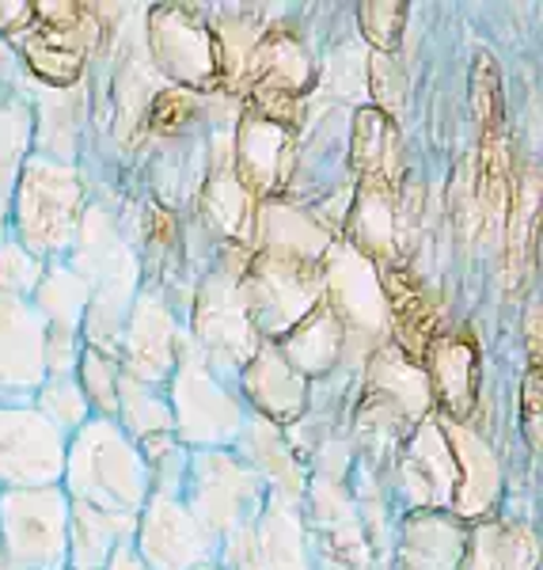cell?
I'll use <instances>...</instances> for the list:
<instances>
[{
    "mask_svg": "<svg viewBox=\"0 0 543 570\" xmlns=\"http://www.w3.org/2000/svg\"><path fill=\"white\" fill-rule=\"evenodd\" d=\"M255 236H259L263 255H278L289 263H308L319 266V259L330 252V240L316 217H308L305 209L293 206H266L255 217Z\"/></svg>",
    "mask_w": 543,
    "mask_h": 570,
    "instance_id": "cell-24",
    "label": "cell"
},
{
    "mask_svg": "<svg viewBox=\"0 0 543 570\" xmlns=\"http://www.w3.org/2000/svg\"><path fill=\"white\" fill-rule=\"evenodd\" d=\"M354 164L362 168L365 187H384L392 190L399 183V134L388 118L376 107L357 110V126H354Z\"/></svg>",
    "mask_w": 543,
    "mask_h": 570,
    "instance_id": "cell-30",
    "label": "cell"
},
{
    "mask_svg": "<svg viewBox=\"0 0 543 570\" xmlns=\"http://www.w3.org/2000/svg\"><path fill=\"white\" fill-rule=\"evenodd\" d=\"M115 415L122 419V434L134 438V441H145V438H156V434H175L168 400H164L152 384H141L126 373H118Z\"/></svg>",
    "mask_w": 543,
    "mask_h": 570,
    "instance_id": "cell-36",
    "label": "cell"
},
{
    "mask_svg": "<svg viewBox=\"0 0 543 570\" xmlns=\"http://www.w3.org/2000/svg\"><path fill=\"white\" fill-rule=\"evenodd\" d=\"M247 312H251L259 335H285L324 301V274L319 266L289 263L278 255H263L251 263L247 278H239Z\"/></svg>",
    "mask_w": 543,
    "mask_h": 570,
    "instance_id": "cell-7",
    "label": "cell"
},
{
    "mask_svg": "<svg viewBox=\"0 0 543 570\" xmlns=\"http://www.w3.org/2000/svg\"><path fill=\"white\" fill-rule=\"evenodd\" d=\"M220 544L228 570H312L297 499H285L278 491H266L259 518Z\"/></svg>",
    "mask_w": 543,
    "mask_h": 570,
    "instance_id": "cell-10",
    "label": "cell"
},
{
    "mask_svg": "<svg viewBox=\"0 0 543 570\" xmlns=\"http://www.w3.org/2000/svg\"><path fill=\"white\" fill-rule=\"evenodd\" d=\"M357 20H362L365 39H369L376 50H395L403 23H407V8L392 4V0H369V4H362Z\"/></svg>",
    "mask_w": 543,
    "mask_h": 570,
    "instance_id": "cell-43",
    "label": "cell"
},
{
    "mask_svg": "<svg viewBox=\"0 0 543 570\" xmlns=\"http://www.w3.org/2000/svg\"><path fill=\"white\" fill-rule=\"evenodd\" d=\"M247 69H251V80L259 85L263 99H293L312 85L308 53L285 31H270L255 42V50L247 53Z\"/></svg>",
    "mask_w": 543,
    "mask_h": 570,
    "instance_id": "cell-25",
    "label": "cell"
},
{
    "mask_svg": "<svg viewBox=\"0 0 543 570\" xmlns=\"http://www.w3.org/2000/svg\"><path fill=\"white\" fill-rule=\"evenodd\" d=\"M426 384L430 395H437L441 415L445 419H464L475 403L478 392V351L472 335L464 331H448V335H434L426 346Z\"/></svg>",
    "mask_w": 543,
    "mask_h": 570,
    "instance_id": "cell-19",
    "label": "cell"
},
{
    "mask_svg": "<svg viewBox=\"0 0 543 570\" xmlns=\"http://www.w3.org/2000/svg\"><path fill=\"white\" fill-rule=\"evenodd\" d=\"M182 483H187L182 505H187L190 518L198 521L201 532L214 544L228 540L236 529L251 525L266 502V487L259 475L239 461V456L220 453V449L187 456Z\"/></svg>",
    "mask_w": 543,
    "mask_h": 570,
    "instance_id": "cell-4",
    "label": "cell"
},
{
    "mask_svg": "<svg viewBox=\"0 0 543 570\" xmlns=\"http://www.w3.org/2000/svg\"><path fill=\"white\" fill-rule=\"evenodd\" d=\"M312 518H316L319 556L338 570H365L369 567V548L362 537V521H357L354 505L346 502L343 487L335 480H324L312 491Z\"/></svg>",
    "mask_w": 543,
    "mask_h": 570,
    "instance_id": "cell-23",
    "label": "cell"
},
{
    "mask_svg": "<svg viewBox=\"0 0 543 570\" xmlns=\"http://www.w3.org/2000/svg\"><path fill=\"white\" fill-rule=\"evenodd\" d=\"M66 499L91 510L137 518L149 499L141 449L115 419H88L66 445Z\"/></svg>",
    "mask_w": 543,
    "mask_h": 570,
    "instance_id": "cell-1",
    "label": "cell"
},
{
    "mask_svg": "<svg viewBox=\"0 0 543 570\" xmlns=\"http://www.w3.org/2000/svg\"><path fill=\"white\" fill-rule=\"evenodd\" d=\"M149 58L164 77L187 88H206L220 72L217 35L190 8L168 4L149 12Z\"/></svg>",
    "mask_w": 543,
    "mask_h": 570,
    "instance_id": "cell-14",
    "label": "cell"
},
{
    "mask_svg": "<svg viewBox=\"0 0 543 570\" xmlns=\"http://www.w3.org/2000/svg\"><path fill=\"white\" fill-rule=\"evenodd\" d=\"M239 438H244V445H247V461L244 464L251 468L263 483L270 480L274 483L270 491L285 494V499H297L300 483H305V480H300V468L289 456V449H285L278 426H274V422H266V419L251 422V426L244 422Z\"/></svg>",
    "mask_w": 543,
    "mask_h": 570,
    "instance_id": "cell-32",
    "label": "cell"
},
{
    "mask_svg": "<svg viewBox=\"0 0 543 570\" xmlns=\"http://www.w3.org/2000/svg\"><path fill=\"white\" fill-rule=\"evenodd\" d=\"M134 551L149 570H198L214 559V540L201 532L175 494H149L137 513Z\"/></svg>",
    "mask_w": 543,
    "mask_h": 570,
    "instance_id": "cell-13",
    "label": "cell"
},
{
    "mask_svg": "<svg viewBox=\"0 0 543 570\" xmlns=\"http://www.w3.org/2000/svg\"><path fill=\"white\" fill-rule=\"evenodd\" d=\"M209 214L217 225H225V233L247 236V228H255V198L239 187L236 171L225 168L209 179Z\"/></svg>",
    "mask_w": 543,
    "mask_h": 570,
    "instance_id": "cell-40",
    "label": "cell"
},
{
    "mask_svg": "<svg viewBox=\"0 0 543 570\" xmlns=\"http://www.w3.org/2000/svg\"><path fill=\"white\" fill-rule=\"evenodd\" d=\"M0 563L69 570V499L61 487L0 491Z\"/></svg>",
    "mask_w": 543,
    "mask_h": 570,
    "instance_id": "cell-5",
    "label": "cell"
},
{
    "mask_svg": "<svg viewBox=\"0 0 543 570\" xmlns=\"http://www.w3.org/2000/svg\"><path fill=\"white\" fill-rule=\"evenodd\" d=\"M293 164V137L282 122L266 115H251L239 122L236 134V179L251 198H270L285 187Z\"/></svg>",
    "mask_w": 543,
    "mask_h": 570,
    "instance_id": "cell-17",
    "label": "cell"
},
{
    "mask_svg": "<svg viewBox=\"0 0 543 570\" xmlns=\"http://www.w3.org/2000/svg\"><path fill=\"white\" fill-rule=\"evenodd\" d=\"M430 384L418 365L407 362L399 346H388L373 357V384H369V407H376V419L384 426H403V422L426 419Z\"/></svg>",
    "mask_w": 543,
    "mask_h": 570,
    "instance_id": "cell-22",
    "label": "cell"
},
{
    "mask_svg": "<svg viewBox=\"0 0 543 570\" xmlns=\"http://www.w3.org/2000/svg\"><path fill=\"white\" fill-rule=\"evenodd\" d=\"M524 434L532 438V449L540 453V373L536 370L524 381Z\"/></svg>",
    "mask_w": 543,
    "mask_h": 570,
    "instance_id": "cell-45",
    "label": "cell"
},
{
    "mask_svg": "<svg viewBox=\"0 0 543 570\" xmlns=\"http://www.w3.org/2000/svg\"><path fill=\"white\" fill-rule=\"evenodd\" d=\"M195 331H198V354L206 357L209 370H244L251 354L263 346V335L247 312L244 289L236 274H217L201 289L195 305Z\"/></svg>",
    "mask_w": 543,
    "mask_h": 570,
    "instance_id": "cell-9",
    "label": "cell"
},
{
    "mask_svg": "<svg viewBox=\"0 0 543 570\" xmlns=\"http://www.w3.org/2000/svg\"><path fill=\"white\" fill-rule=\"evenodd\" d=\"M69 438L34 407H0V483L8 491L58 487Z\"/></svg>",
    "mask_w": 543,
    "mask_h": 570,
    "instance_id": "cell-8",
    "label": "cell"
},
{
    "mask_svg": "<svg viewBox=\"0 0 543 570\" xmlns=\"http://www.w3.org/2000/svg\"><path fill=\"white\" fill-rule=\"evenodd\" d=\"M34 411L50 422L58 434H77L88 422V400L80 392L77 376H46L39 395H34Z\"/></svg>",
    "mask_w": 543,
    "mask_h": 570,
    "instance_id": "cell-39",
    "label": "cell"
},
{
    "mask_svg": "<svg viewBox=\"0 0 543 570\" xmlns=\"http://www.w3.org/2000/svg\"><path fill=\"white\" fill-rule=\"evenodd\" d=\"M381 289H384V312L395 316L403 346L414 354H426L430 338H434V308L426 305V293L403 271H384Z\"/></svg>",
    "mask_w": 543,
    "mask_h": 570,
    "instance_id": "cell-34",
    "label": "cell"
},
{
    "mask_svg": "<svg viewBox=\"0 0 543 570\" xmlns=\"http://www.w3.org/2000/svg\"><path fill=\"white\" fill-rule=\"evenodd\" d=\"M460 570H536V537L510 521H478L467 529Z\"/></svg>",
    "mask_w": 543,
    "mask_h": 570,
    "instance_id": "cell-28",
    "label": "cell"
},
{
    "mask_svg": "<svg viewBox=\"0 0 543 570\" xmlns=\"http://www.w3.org/2000/svg\"><path fill=\"white\" fill-rule=\"evenodd\" d=\"M475 115L486 130H494V118H502V80L486 53L475 66Z\"/></svg>",
    "mask_w": 543,
    "mask_h": 570,
    "instance_id": "cell-44",
    "label": "cell"
},
{
    "mask_svg": "<svg viewBox=\"0 0 543 570\" xmlns=\"http://www.w3.org/2000/svg\"><path fill=\"white\" fill-rule=\"evenodd\" d=\"M16 46L39 77L53 88H69L80 77L91 42V23L80 8L69 4H42L27 8V20L16 27Z\"/></svg>",
    "mask_w": 543,
    "mask_h": 570,
    "instance_id": "cell-11",
    "label": "cell"
},
{
    "mask_svg": "<svg viewBox=\"0 0 543 570\" xmlns=\"http://www.w3.org/2000/svg\"><path fill=\"white\" fill-rule=\"evenodd\" d=\"M31 305L42 316L50 335H80L88 312V285L72 274V266H53L42 274L39 289L31 293Z\"/></svg>",
    "mask_w": 543,
    "mask_h": 570,
    "instance_id": "cell-31",
    "label": "cell"
},
{
    "mask_svg": "<svg viewBox=\"0 0 543 570\" xmlns=\"http://www.w3.org/2000/svg\"><path fill=\"white\" fill-rule=\"evenodd\" d=\"M324 305L335 312L343 338H362L365 346L376 343V331L384 327V289L376 263L365 259L354 247H330V263L324 274Z\"/></svg>",
    "mask_w": 543,
    "mask_h": 570,
    "instance_id": "cell-16",
    "label": "cell"
},
{
    "mask_svg": "<svg viewBox=\"0 0 543 570\" xmlns=\"http://www.w3.org/2000/svg\"><path fill=\"white\" fill-rule=\"evenodd\" d=\"M171 426L187 445H228L244 430L239 403L225 392L195 343L175 354L171 370Z\"/></svg>",
    "mask_w": 543,
    "mask_h": 570,
    "instance_id": "cell-6",
    "label": "cell"
},
{
    "mask_svg": "<svg viewBox=\"0 0 543 570\" xmlns=\"http://www.w3.org/2000/svg\"><path fill=\"white\" fill-rule=\"evenodd\" d=\"M198 570H214V567H198Z\"/></svg>",
    "mask_w": 543,
    "mask_h": 570,
    "instance_id": "cell-48",
    "label": "cell"
},
{
    "mask_svg": "<svg viewBox=\"0 0 543 570\" xmlns=\"http://www.w3.org/2000/svg\"><path fill=\"white\" fill-rule=\"evenodd\" d=\"M244 392H247V400L263 411L266 422L282 426V422H293L305 411L308 384H305V376L285 362L278 346L263 343L259 351L251 354V362L244 365Z\"/></svg>",
    "mask_w": 543,
    "mask_h": 570,
    "instance_id": "cell-21",
    "label": "cell"
},
{
    "mask_svg": "<svg viewBox=\"0 0 543 570\" xmlns=\"http://www.w3.org/2000/svg\"><path fill=\"white\" fill-rule=\"evenodd\" d=\"M77 384L88 400V411L96 407V419H115L118 407V365L115 357L85 351L77 362Z\"/></svg>",
    "mask_w": 543,
    "mask_h": 570,
    "instance_id": "cell-41",
    "label": "cell"
},
{
    "mask_svg": "<svg viewBox=\"0 0 543 570\" xmlns=\"http://www.w3.org/2000/svg\"><path fill=\"white\" fill-rule=\"evenodd\" d=\"M403 491L418 510H448L456 502L460 483V456H456V419L426 415L418 419L414 434L403 449Z\"/></svg>",
    "mask_w": 543,
    "mask_h": 570,
    "instance_id": "cell-12",
    "label": "cell"
},
{
    "mask_svg": "<svg viewBox=\"0 0 543 570\" xmlns=\"http://www.w3.org/2000/svg\"><path fill=\"white\" fill-rule=\"evenodd\" d=\"M536 206H540V176L529 168L513 195V220H510V255H505V282L510 289L529 274V247L536 240Z\"/></svg>",
    "mask_w": 543,
    "mask_h": 570,
    "instance_id": "cell-37",
    "label": "cell"
},
{
    "mask_svg": "<svg viewBox=\"0 0 543 570\" xmlns=\"http://www.w3.org/2000/svg\"><path fill=\"white\" fill-rule=\"evenodd\" d=\"M285 362L293 365L300 376L308 373H327L330 365L343 357L346 351V338H343V327H338L335 312H330L324 301L308 312L293 331H285V343L278 346Z\"/></svg>",
    "mask_w": 543,
    "mask_h": 570,
    "instance_id": "cell-29",
    "label": "cell"
},
{
    "mask_svg": "<svg viewBox=\"0 0 543 570\" xmlns=\"http://www.w3.org/2000/svg\"><path fill=\"white\" fill-rule=\"evenodd\" d=\"M27 149H31V110H27L23 99H0V228L8 220V209H12L23 160L31 156Z\"/></svg>",
    "mask_w": 543,
    "mask_h": 570,
    "instance_id": "cell-35",
    "label": "cell"
},
{
    "mask_svg": "<svg viewBox=\"0 0 543 570\" xmlns=\"http://www.w3.org/2000/svg\"><path fill=\"white\" fill-rule=\"evenodd\" d=\"M467 548V521L453 513L418 510L403 521L395 567L399 570H460Z\"/></svg>",
    "mask_w": 543,
    "mask_h": 570,
    "instance_id": "cell-20",
    "label": "cell"
},
{
    "mask_svg": "<svg viewBox=\"0 0 543 570\" xmlns=\"http://www.w3.org/2000/svg\"><path fill=\"white\" fill-rule=\"evenodd\" d=\"M46 381V324L31 301L0 293V407H31Z\"/></svg>",
    "mask_w": 543,
    "mask_h": 570,
    "instance_id": "cell-15",
    "label": "cell"
},
{
    "mask_svg": "<svg viewBox=\"0 0 543 570\" xmlns=\"http://www.w3.org/2000/svg\"><path fill=\"white\" fill-rule=\"evenodd\" d=\"M456 456H460V483H456V502H453V518H483L486 510L498 499L502 472L494 461L491 445L467 430L464 422H456Z\"/></svg>",
    "mask_w": 543,
    "mask_h": 570,
    "instance_id": "cell-26",
    "label": "cell"
},
{
    "mask_svg": "<svg viewBox=\"0 0 543 570\" xmlns=\"http://www.w3.org/2000/svg\"><path fill=\"white\" fill-rule=\"evenodd\" d=\"M354 252H362L365 259H384L392 252L395 240V217H392V190L384 187H362V202H357L354 217Z\"/></svg>",
    "mask_w": 543,
    "mask_h": 570,
    "instance_id": "cell-38",
    "label": "cell"
},
{
    "mask_svg": "<svg viewBox=\"0 0 543 570\" xmlns=\"http://www.w3.org/2000/svg\"><path fill=\"white\" fill-rule=\"evenodd\" d=\"M179 338H175L171 312L152 297H141L126 316L122 327V357H126V376L141 384H160L164 376L175 370V354H179Z\"/></svg>",
    "mask_w": 543,
    "mask_h": 570,
    "instance_id": "cell-18",
    "label": "cell"
},
{
    "mask_svg": "<svg viewBox=\"0 0 543 570\" xmlns=\"http://www.w3.org/2000/svg\"><path fill=\"white\" fill-rule=\"evenodd\" d=\"M42 274H46L42 259H34V255L16 240H0V293L27 301L34 289H39Z\"/></svg>",
    "mask_w": 543,
    "mask_h": 570,
    "instance_id": "cell-42",
    "label": "cell"
},
{
    "mask_svg": "<svg viewBox=\"0 0 543 570\" xmlns=\"http://www.w3.org/2000/svg\"><path fill=\"white\" fill-rule=\"evenodd\" d=\"M8 214L16 217V244L27 247L34 259L69 252L77 240L80 217H85L80 214L77 168L31 153L23 160Z\"/></svg>",
    "mask_w": 543,
    "mask_h": 570,
    "instance_id": "cell-3",
    "label": "cell"
},
{
    "mask_svg": "<svg viewBox=\"0 0 543 570\" xmlns=\"http://www.w3.org/2000/svg\"><path fill=\"white\" fill-rule=\"evenodd\" d=\"M0 570H8V567H4V563H0Z\"/></svg>",
    "mask_w": 543,
    "mask_h": 570,
    "instance_id": "cell-49",
    "label": "cell"
},
{
    "mask_svg": "<svg viewBox=\"0 0 543 570\" xmlns=\"http://www.w3.org/2000/svg\"><path fill=\"white\" fill-rule=\"evenodd\" d=\"M80 118H85V99H80V91H72V88L46 91L42 107H39V122H31L34 141H39V156L69 164L72 156H77L72 149H77Z\"/></svg>",
    "mask_w": 543,
    "mask_h": 570,
    "instance_id": "cell-33",
    "label": "cell"
},
{
    "mask_svg": "<svg viewBox=\"0 0 543 570\" xmlns=\"http://www.w3.org/2000/svg\"><path fill=\"white\" fill-rule=\"evenodd\" d=\"M103 570H149L141 563V556L134 551V540H126V544H118L115 548V556L107 559V567Z\"/></svg>",
    "mask_w": 543,
    "mask_h": 570,
    "instance_id": "cell-46",
    "label": "cell"
},
{
    "mask_svg": "<svg viewBox=\"0 0 543 570\" xmlns=\"http://www.w3.org/2000/svg\"><path fill=\"white\" fill-rule=\"evenodd\" d=\"M524 338H529L532 365H536L540 362V305L529 308V320H524Z\"/></svg>",
    "mask_w": 543,
    "mask_h": 570,
    "instance_id": "cell-47",
    "label": "cell"
},
{
    "mask_svg": "<svg viewBox=\"0 0 543 570\" xmlns=\"http://www.w3.org/2000/svg\"><path fill=\"white\" fill-rule=\"evenodd\" d=\"M134 529L137 518H115V513L69 502V570H103L115 548L134 540Z\"/></svg>",
    "mask_w": 543,
    "mask_h": 570,
    "instance_id": "cell-27",
    "label": "cell"
},
{
    "mask_svg": "<svg viewBox=\"0 0 543 570\" xmlns=\"http://www.w3.org/2000/svg\"><path fill=\"white\" fill-rule=\"evenodd\" d=\"M72 274L88 285V312H85V327L91 338L88 351L110 357L115 346L122 343L126 316L134 308L137 263L134 252L118 240V233L110 228V220L99 209L80 217L77 240H72Z\"/></svg>",
    "mask_w": 543,
    "mask_h": 570,
    "instance_id": "cell-2",
    "label": "cell"
}]
</instances>
